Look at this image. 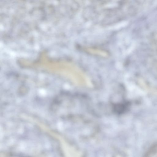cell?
<instances>
[{"instance_id": "1", "label": "cell", "mask_w": 157, "mask_h": 157, "mask_svg": "<svg viewBox=\"0 0 157 157\" xmlns=\"http://www.w3.org/2000/svg\"><path fill=\"white\" fill-rule=\"evenodd\" d=\"M87 50L88 52L97 55L105 56L107 55L106 52L101 50L93 48H88Z\"/></svg>"}]
</instances>
